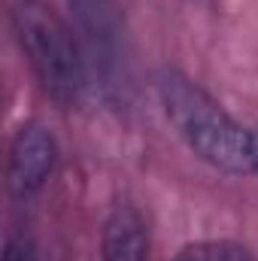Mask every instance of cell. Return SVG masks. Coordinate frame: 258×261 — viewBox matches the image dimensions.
Returning <instances> with one entry per match:
<instances>
[{"mask_svg":"<svg viewBox=\"0 0 258 261\" xmlns=\"http://www.w3.org/2000/svg\"><path fill=\"white\" fill-rule=\"evenodd\" d=\"M164 116L194 155L231 176H258V128L237 122L213 94L176 70L155 79Z\"/></svg>","mask_w":258,"mask_h":261,"instance_id":"1","label":"cell"},{"mask_svg":"<svg viewBox=\"0 0 258 261\" xmlns=\"http://www.w3.org/2000/svg\"><path fill=\"white\" fill-rule=\"evenodd\" d=\"M9 24L40 91L64 110L79 103L88 82V61L73 28L40 0H15Z\"/></svg>","mask_w":258,"mask_h":261,"instance_id":"2","label":"cell"},{"mask_svg":"<svg viewBox=\"0 0 258 261\" xmlns=\"http://www.w3.org/2000/svg\"><path fill=\"white\" fill-rule=\"evenodd\" d=\"M76 34L85 52L88 67H94L104 76V85H119V67H122V15L116 0H67Z\"/></svg>","mask_w":258,"mask_h":261,"instance_id":"3","label":"cell"},{"mask_svg":"<svg viewBox=\"0 0 258 261\" xmlns=\"http://www.w3.org/2000/svg\"><path fill=\"white\" fill-rule=\"evenodd\" d=\"M58 161V143L40 122H24L9 143V192L18 200L34 197L52 176Z\"/></svg>","mask_w":258,"mask_h":261,"instance_id":"4","label":"cell"},{"mask_svg":"<svg viewBox=\"0 0 258 261\" xmlns=\"http://www.w3.org/2000/svg\"><path fill=\"white\" fill-rule=\"evenodd\" d=\"M146 255H149V231L143 216L131 203H119L104 225L100 261H146Z\"/></svg>","mask_w":258,"mask_h":261,"instance_id":"5","label":"cell"},{"mask_svg":"<svg viewBox=\"0 0 258 261\" xmlns=\"http://www.w3.org/2000/svg\"><path fill=\"white\" fill-rule=\"evenodd\" d=\"M176 261H258L246 246L231 240H197L179 249Z\"/></svg>","mask_w":258,"mask_h":261,"instance_id":"6","label":"cell"},{"mask_svg":"<svg viewBox=\"0 0 258 261\" xmlns=\"http://www.w3.org/2000/svg\"><path fill=\"white\" fill-rule=\"evenodd\" d=\"M3 261H40L37 249L28 237H9L3 246Z\"/></svg>","mask_w":258,"mask_h":261,"instance_id":"7","label":"cell"}]
</instances>
